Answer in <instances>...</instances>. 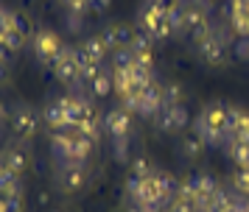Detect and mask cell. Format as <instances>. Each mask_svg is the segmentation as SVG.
I'll return each mask as SVG.
<instances>
[{
	"mask_svg": "<svg viewBox=\"0 0 249 212\" xmlns=\"http://www.w3.org/2000/svg\"><path fill=\"white\" fill-rule=\"evenodd\" d=\"M101 39H104V45H107V50L112 53V50H118V48H129V45H132L135 28L126 25V22H115V25H109V28H104Z\"/></svg>",
	"mask_w": 249,
	"mask_h": 212,
	"instance_id": "ba28073f",
	"label": "cell"
},
{
	"mask_svg": "<svg viewBox=\"0 0 249 212\" xmlns=\"http://www.w3.org/2000/svg\"><path fill=\"white\" fill-rule=\"evenodd\" d=\"M154 181H157V190H160V198H162V207L168 210L171 201L177 198V193H179V184L177 179L171 176L168 170H154Z\"/></svg>",
	"mask_w": 249,
	"mask_h": 212,
	"instance_id": "7c38bea8",
	"label": "cell"
},
{
	"mask_svg": "<svg viewBox=\"0 0 249 212\" xmlns=\"http://www.w3.org/2000/svg\"><path fill=\"white\" fill-rule=\"evenodd\" d=\"M199 120L204 123V126H210L213 131L224 134V120H227V109L221 106V103H210L207 109H202V114H199ZM227 137V134H224Z\"/></svg>",
	"mask_w": 249,
	"mask_h": 212,
	"instance_id": "4fadbf2b",
	"label": "cell"
},
{
	"mask_svg": "<svg viewBox=\"0 0 249 212\" xmlns=\"http://www.w3.org/2000/svg\"><path fill=\"white\" fill-rule=\"evenodd\" d=\"M12 129L20 137H34L36 134V129H39V117H36V112H34V106H28V103H17L12 109Z\"/></svg>",
	"mask_w": 249,
	"mask_h": 212,
	"instance_id": "5b68a950",
	"label": "cell"
},
{
	"mask_svg": "<svg viewBox=\"0 0 249 212\" xmlns=\"http://www.w3.org/2000/svg\"><path fill=\"white\" fill-rule=\"evenodd\" d=\"M0 126H3V106H0Z\"/></svg>",
	"mask_w": 249,
	"mask_h": 212,
	"instance_id": "74e56055",
	"label": "cell"
},
{
	"mask_svg": "<svg viewBox=\"0 0 249 212\" xmlns=\"http://www.w3.org/2000/svg\"><path fill=\"white\" fill-rule=\"evenodd\" d=\"M0 42L6 45V50H20V48L25 45V36L17 31V28H12V25H9V31L3 33V39H0Z\"/></svg>",
	"mask_w": 249,
	"mask_h": 212,
	"instance_id": "d4e9b609",
	"label": "cell"
},
{
	"mask_svg": "<svg viewBox=\"0 0 249 212\" xmlns=\"http://www.w3.org/2000/svg\"><path fill=\"white\" fill-rule=\"evenodd\" d=\"M81 48H84V53L90 56V59L95 62V65H101L104 59L109 56V50H107V45H104L101 36H87V39L81 42Z\"/></svg>",
	"mask_w": 249,
	"mask_h": 212,
	"instance_id": "ac0fdd59",
	"label": "cell"
},
{
	"mask_svg": "<svg viewBox=\"0 0 249 212\" xmlns=\"http://www.w3.org/2000/svg\"><path fill=\"white\" fill-rule=\"evenodd\" d=\"M59 184H62V190H68V193H79L87 184V170H84V165H76V162L62 165V170H59Z\"/></svg>",
	"mask_w": 249,
	"mask_h": 212,
	"instance_id": "9c48e42d",
	"label": "cell"
},
{
	"mask_svg": "<svg viewBox=\"0 0 249 212\" xmlns=\"http://www.w3.org/2000/svg\"><path fill=\"white\" fill-rule=\"evenodd\" d=\"M73 56H76V62H79V70H81V78H84V81H92V78L101 73V65H95L90 56L84 53V48H73Z\"/></svg>",
	"mask_w": 249,
	"mask_h": 212,
	"instance_id": "2e32d148",
	"label": "cell"
},
{
	"mask_svg": "<svg viewBox=\"0 0 249 212\" xmlns=\"http://www.w3.org/2000/svg\"><path fill=\"white\" fill-rule=\"evenodd\" d=\"M59 3H62V6L70 11V14H84V9L90 6L92 0H59Z\"/></svg>",
	"mask_w": 249,
	"mask_h": 212,
	"instance_id": "4dcf8cb0",
	"label": "cell"
},
{
	"mask_svg": "<svg viewBox=\"0 0 249 212\" xmlns=\"http://www.w3.org/2000/svg\"><path fill=\"white\" fill-rule=\"evenodd\" d=\"M238 204H241V212H249V201L247 198H241Z\"/></svg>",
	"mask_w": 249,
	"mask_h": 212,
	"instance_id": "d590c367",
	"label": "cell"
},
{
	"mask_svg": "<svg viewBox=\"0 0 249 212\" xmlns=\"http://www.w3.org/2000/svg\"><path fill=\"white\" fill-rule=\"evenodd\" d=\"M112 62H115V70H129L135 65V53L129 48H118V50H112Z\"/></svg>",
	"mask_w": 249,
	"mask_h": 212,
	"instance_id": "603a6c76",
	"label": "cell"
},
{
	"mask_svg": "<svg viewBox=\"0 0 249 212\" xmlns=\"http://www.w3.org/2000/svg\"><path fill=\"white\" fill-rule=\"evenodd\" d=\"M179 100H182V87L179 84H174V81L162 84V106H174V103H179Z\"/></svg>",
	"mask_w": 249,
	"mask_h": 212,
	"instance_id": "cb8c5ba5",
	"label": "cell"
},
{
	"mask_svg": "<svg viewBox=\"0 0 249 212\" xmlns=\"http://www.w3.org/2000/svg\"><path fill=\"white\" fill-rule=\"evenodd\" d=\"M137 100H140V109H137V114H143V117H154L160 112V106H162V87L160 84H148L140 95H137Z\"/></svg>",
	"mask_w": 249,
	"mask_h": 212,
	"instance_id": "30bf717a",
	"label": "cell"
},
{
	"mask_svg": "<svg viewBox=\"0 0 249 212\" xmlns=\"http://www.w3.org/2000/svg\"><path fill=\"white\" fill-rule=\"evenodd\" d=\"M165 17H168V25H171V31H174V33L185 31V14H182L179 3H177V6H171V9L165 11Z\"/></svg>",
	"mask_w": 249,
	"mask_h": 212,
	"instance_id": "484cf974",
	"label": "cell"
},
{
	"mask_svg": "<svg viewBox=\"0 0 249 212\" xmlns=\"http://www.w3.org/2000/svg\"><path fill=\"white\" fill-rule=\"evenodd\" d=\"M62 50H65V45L59 42V36L53 31H45L42 28V31L34 33V53L42 65H53Z\"/></svg>",
	"mask_w": 249,
	"mask_h": 212,
	"instance_id": "3957f363",
	"label": "cell"
},
{
	"mask_svg": "<svg viewBox=\"0 0 249 212\" xmlns=\"http://www.w3.org/2000/svg\"><path fill=\"white\" fill-rule=\"evenodd\" d=\"M232 53H235L238 62H247L249 59V36H238L235 45H232Z\"/></svg>",
	"mask_w": 249,
	"mask_h": 212,
	"instance_id": "f546056e",
	"label": "cell"
},
{
	"mask_svg": "<svg viewBox=\"0 0 249 212\" xmlns=\"http://www.w3.org/2000/svg\"><path fill=\"white\" fill-rule=\"evenodd\" d=\"M109 3H112V0H92V9L95 11H107L109 9Z\"/></svg>",
	"mask_w": 249,
	"mask_h": 212,
	"instance_id": "e575fe53",
	"label": "cell"
},
{
	"mask_svg": "<svg viewBox=\"0 0 249 212\" xmlns=\"http://www.w3.org/2000/svg\"><path fill=\"white\" fill-rule=\"evenodd\" d=\"M129 50L132 53H151V33H146L143 28H137L135 31V39H132V45H129Z\"/></svg>",
	"mask_w": 249,
	"mask_h": 212,
	"instance_id": "44dd1931",
	"label": "cell"
},
{
	"mask_svg": "<svg viewBox=\"0 0 249 212\" xmlns=\"http://www.w3.org/2000/svg\"><path fill=\"white\" fill-rule=\"evenodd\" d=\"M90 87H92V95L95 98H107L109 92L115 89V78H112V73H107V70H101L98 76L90 81Z\"/></svg>",
	"mask_w": 249,
	"mask_h": 212,
	"instance_id": "d6986e66",
	"label": "cell"
},
{
	"mask_svg": "<svg viewBox=\"0 0 249 212\" xmlns=\"http://www.w3.org/2000/svg\"><path fill=\"white\" fill-rule=\"evenodd\" d=\"M3 162H6V167H9V170H12L14 176H20V173H23L25 167H28V156H25V151L23 148H17V145H12V148H6V151H3Z\"/></svg>",
	"mask_w": 249,
	"mask_h": 212,
	"instance_id": "5bb4252c",
	"label": "cell"
},
{
	"mask_svg": "<svg viewBox=\"0 0 249 212\" xmlns=\"http://www.w3.org/2000/svg\"><path fill=\"white\" fill-rule=\"evenodd\" d=\"M73 131H76V137H84V140H98V123L95 120H79L73 123Z\"/></svg>",
	"mask_w": 249,
	"mask_h": 212,
	"instance_id": "7402d4cb",
	"label": "cell"
},
{
	"mask_svg": "<svg viewBox=\"0 0 249 212\" xmlns=\"http://www.w3.org/2000/svg\"><path fill=\"white\" fill-rule=\"evenodd\" d=\"M224 145H227V156H230L241 170H249V145L238 143V140H230V143H224Z\"/></svg>",
	"mask_w": 249,
	"mask_h": 212,
	"instance_id": "e0dca14e",
	"label": "cell"
},
{
	"mask_svg": "<svg viewBox=\"0 0 249 212\" xmlns=\"http://www.w3.org/2000/svg\"><path fill=\"white\" fill-rule=\"evenodd\" d=\"M3 78H6V65L0 62V81H3Z\"/></svg>",
	"mask_w": 249,
	"mask_h": 212,
	"instance_id": "8d00e7d4",
	"label": "cell"
},
{
	"mask_svg": "<svg viewBox=\"0 0 249 212\" xmlns=\"http://www.w3.org/2000/svg\"><path fill=\"white\" fill-rule=\"evenodd\" d=\"M12 28H17L23 36H28V20H25L23 14H14L12 11Z\"/></svg>",
	"mask_w": 249,
	"mask_h": 212,
	"instance_id": "1f68e13d",
	"label": "cell"
},
{
	"mask_svg": "<svg viewBox=\"0 0 249 212\" xmlns=\"http://www.w3.org/2000/svg\"><path fill=\"white\" fill-rule=\"evenodd\" d=\"M12 179H17V176H14V173L9 170V167H6V162H3V156H0V190L6 187V184H9Z\"/></svg>",
	"mask_w": 249,
	"mask_h": 212,
	"instance_id": "d6a6232c",
	"label": "cell"
},
{
	"mask_svg": "<svg viewBox=\"0 0 249 212\" xmlns=\"http://www.w3.org/2000/svg\"><path fill=\"white\" fill-rule=\"evenodd\" d=\"M42 117H45V123L56 131V129H68L70 120H68V114H65V109H62V103H59V98L53 100V103H48L45 112H42Z\"/></svg>",
	"mask_w": 249,
	"mask_h": 212,
	"instance_id": "9a60e30c",
	"label": "cell"
},
{
	"mask_svg": "<svg viewBox=\"0 0 249 212\" xmlns=\"http://www.w3.org/2000/svg\"><path fill=\"white\" fill-rule=\"evenodd\" d=\"M154 170H151V162H148L146 156H137L135 162H132V176H137V179H146V176H151Z\"/></svg>",
	"mask_w": 249,
	"mask_h": 212,
	"instance_id": "4316f807",
	"label": "cell"
},
{
	"mask_svg": "<svg viewBox=\"0 0 249 212\" xmlns=\"http://www.w3.org/2000/svg\"><path fill=\"white\" fill-rule=\"evenodd\" d=\"M51 67H53V76H56L62 84H79L81 81V70H79L76 56H73V48H65Z\"/></svg>",
	"mask_w": 249,
	"mask_h": 212,
	"instance_id": "8992f818",
	"label": "cell"
},
{
	"mask_svg": "<svg viewBox=\"0 0 249 212\" xmlns=\"http://www.w3.org/2000/svg\"><path fill=\"white\" fill-rule=\"evenodd\" d=\"M182 14H185V31L193 33V36L210 28L204 0H191V3H182Z\"/></svg>",
	"mask_w": 249,
	"mask_h": 212,
	"instance_id": "52a82bcc",
	"label": "cell"
},
{
	"mask_svg": "<svg viewBox=\"0 0 249 212\" xmlns=\"http://www.w3.org/2000/svg\"><path fill=\"white\" fill-rule=\"evenodd\" d=\"M191 123L188 117V109L182 106V103H174V106H160V112L154 114V126H157V131H182L185 126Z\"/></svg>",
	"mask_w": 249,
	"mask_h": 212,
	"instance_id": "6da1fadb",
	"label": "cell"
},
{
	"mask_svg": "<svg viewBox=\"0 0 249 212\" xmlns=\"http://www.w3.org/2000/svg\"><path fill=\"white\" fill-rule=\"evenodd\" d=\"M104 129H107V134L112 137L115 143L129 140V131H132V114H129L124 106H115V109L107 112V117H104Z\"/></svg>",
	"mask_w": 249,
	"mask_h": 212,
	"instance_id": "277c9868",
	"label": "cell"
},
{
	"mask_svg": "<svg viewBox=\"0 0 249 212\" xmlns=\"http://www.w3.org/2000/svg\"><path fill=\"white\" fill-rule=\"evenodd\" d=\"M227 42H230V39H224V33L210 28V31L196 42L199 45V56H202L207 65H221V62H224V53H227Z\"/></svg>",
	"mask_w": 249,
	"mask_h": 212,
	"instance_id": "7a4b0ae2",
	"label": "cell"
},
{
	"mask_svg": "<svg viewBox=\"0 0 249 212\" xmlns=\"http://www.w3.org/2000/svg\"><path fill=\"white\" fill-rule=\"evenodd\" d=\"M168 212H199V207H196V201H188V198H177L171 201V207H168Z\"/></svg>",
	"mask_w": 249,
	"mask_h": 212,
	"instance_id": "f1b7e54d",
	"label": "cell"
},
{
	"mask_svg": "<svg viewBox=\"0 0 249 212\" xmlns=\"http://www.w3.org/2000/svg\"><path fill=\"white\" fill-rule=\"evenodd\" d=\"M135 65L151 70V53H137V56H135Z\"/></svg>",
	"mask_w": 249,
	"mask_h": 212,
	"instance_id": "836d02e7",
	"label": "cell"
},
{
	"mask_svg": "<svg viewBox=\"0 0 249 212\" xmlns=\"http://www.w3.org/2000/svg\"><path fill=\"white\" fill-rule=\"evenodd\" d=\"M232 184H235V190L241 193V198L249 201V170H238L235 176H232Z\"/></svg>",
	"mask_w": 249,
	"mask_h": 212,
	"instance_id": "83f0119b",
	"label": "cell"
},
{
	"mask_svg": "<svg viewBox=\"0 0 249 212\" xmlns=\"http://www.w3.org/2000/svg\"><path fill=\"white\" fill-rule=\"evenodd\" d=\"M204 148H207V145H204L202 140H199V137L193 134V137H185V140H182L179 154L185 156V159H199V156L204 154Z\"/></svg>",
	"mask_w": 249,
	"mask_h": 212,
	"instance_id": "ffe728a7",
	"label": "cell"
},
{
	"mask_svg": "<svg viewBox=\"0 0 249 212\" xmlns=\"http://www.w3.org/2000/svg\"><path fill=\"white\" fill-rule=\"evenodd\" d=\"M191 181H193V187H196V204H199V210H204V207H207V201L221 190V187H218V181H215L213 176H207V173L191 176Z\"/></svg>",
	"mask_w": 249,
	"mask_h": 212,
	"instance_id": "8fae6325",
	"label": "cell"
}]
</instances>
